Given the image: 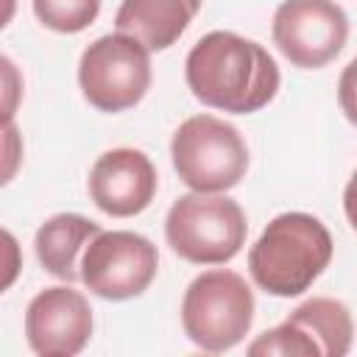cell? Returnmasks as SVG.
I'll return each instance as SVG.
<instances>
[{"label":"cell","instance_id":"cell-1","mask_svg":"<svg viewBox=\"0 0 357 357\" xmlns=\"http://www.w3.org/2000/svg\"><path fill=\"white\" fill-rule=\"evenodd\" d=\"M190 92L220 112L251 114L268 106L279 92V67L254 39L231 31H209L184 61Z\"/></svg>","mask_w":357,"mask_h":357},{"label":"cell","instance_id":"cell-2","mask_svg":"<svg viewBox=\"0 0 357 357\" xmlns=\"http://www.w3.org/2000/svg\"><path fill=\"white\" fill-rule=\"evenodd\" d=\"M329 229L307 212H282L248 251V271L257 287L290 298L312 287L332 259Z\"/></svg>","mask_w":357,"mask_h":357},{"label":"cell","instance_id":"cell-3","mask_svg":"<svg viewBox=\"0 0 357 357\" xmlns=\"http://www.w3.org/2000/svg\"><path fill=\"white\" fill-rule=\"evenodd\" d=\"M245 212L220 192H190L173 201L165 218V237L173 254L192 265H223L245 243Z\"/></svg>","mask_w":357,"mask_h":357},{"label":"cell","instance_id":"cell-4","mask_svg":"<svg viewBox=\"0 0 357 357\" xmlns=\"http://www.w3.org/2000/svg\"><path fill=\"white\" fill-rule=\"evenodd\" d=\"M254 324V293L234 271H204L181 298L184 335L204 351L234 349Z\"/></svg>","mask_w":357,"mask_h":357},{"label":"cell","instance_id":"cell-5","mask_svg":"<svg viewBox=\"0 0 357 357\" xmlns=\"http://www.w3.org/2000/svg\"><path fill=\"white\" fill-rule=\"evenodd\" d=\"M170 156L178 178L192 192H226L248 170L245 139L215 114L187 117L173 134Z\"/></svg>","mask_w":357,"mask_h":357},{"label":"cell","instance_id":"cell-6","mask_svg":"<svg viewBox=\"0 0 357 357\" xmlns=\"http://www.w3.org/2000/svg\"><path fill=\"white\" fill-rule=\"evenodd\" d=\"M151 50L128 33L98 36L78 61V84L84 98L100 112H123L137 106L151 86Z\"/></svg>","mask_w":357,"mask_h":357},{"label":"cell","instance_id":"cell-7","mask_svg":"<svg viewBox=\"0 0 357 357\" xmlns=\"http://www.w3.org/2000/svg\"><path fill=\"white\" fill-rule=\"evenodd\" d=\"M354 324L343 301L315 296L298 304L279 326L262 332L248 354H282V357H343L351 349Z\"/></svg>","mask_w":357,"mask_h":357},{"label":"cell","instance_id":"cell-8","mask_svg":"<svg viewBox=\"0 0 357 357\" xmlns=\"http://www.w3.org/2000/svg\"><path fill=\"white\" fill-rule=\"evenodd\" d=\"M156 271L159 251L137 231H100L81 257V282L106 301L145 293Z\"/></svg>","mask_w":357,"mask_h":357},{"label":"cell","instance_id":"cell-9","mask_svg":"<svg viewBox=\"0 0 357 357\" xmlns=\"http://www.w3.org/2000/svg\"><path fill=\"white\" fill-rule=\"evenodd\" d=\"M271 33L290 64L318 70L343 50L349 17L335 0H282Z\"/></svg>","mask_w":357,"mask_h":357},{"label":"cell","instance_id":"cell-10","mask_svg":"<svg viewBox=\"0 0 357 357\" xmlns=\"http://www.w3.org/2000/svg\"><path fill=\"white\" fill-rule=\"evenodd\" d=\"M25 337L39 357H73L92 337V307L73 287H45L25 310Z\"/></svg>","mask_w":357,"mask_h":357},{"label":"cell","instance_id":"cell-11","mask_svg":"<svg viewBox=\"0 0 357 357\" xmlns=\"http://www.w3.org/2000/svg\"><path fill=\"white\" fill-rule=\"evenodd\" d=\"M156 167L137 148H112L89 170V198L112 218H131L151 206L156 195Z\"/></svg>","mask_w":357,"mask_h":357},{"label":"cell","instance_id":"cell-12","mask_svg":"<svg viewBox=\"0 0 357 357\" xmlns=\"http://www.w3.org/2000/svg\"><path fill=\"white\" fill-rule=\"evenodd\" d=\"M201 0H123L114 14V28L139 39L148 50H167L181 39Z\"/></svg>","mask_w":357,"mask_h":357},{"label":"cell","instance_id":"cell-13","mask_svg":"<svg viewBox=\"0 0 357 357\" xmlns=\"http://www.w3.org/2000/svg\"><path fill=\"white\" fill-rule=\"evenodd\" d=\"M100 231L103 229L84 215H75V212L53 215L36 231V240H33L36 259L50 276L64 279V282H78L81 257Z\"/></svg>","mask_w":357,"mask_h":357},{"label":"cell","instance_id":"cell-14","mask_svg":"<svg viewBox=\"0 0 357 357\" xmlns=\"http://www.w3.org/2000/svg\"><path fill=\"white\" fill-rule=\"evenodd\" d=\"M36 20L56 33H78L89 28L100 11V0H31Z\"/></svg>","mask_w":357,"mask_h":357},{"label":"cell","instance_id":"cell-15","mask_svg":"<svg viewBox=\"0 0 357 357\" xmlns=\"http://www.w3.org/2000/svg\"><path fill=\"white\" fill-rule=\"evenodd\" d=\"M337 103L349 123L357 126V56L343 67L337 81Z\"/></svg>","mask_w":357,"mask_h":357},{"label":"cell","instance_id":"cell-16","mask_svg":"<svg viewBox=\"0 0 357 357\" xmlns=\"http://www.w3.org/2000/svg\"><path fill=\"white\" fill-rule=\"evenodd\" d=\"M343 212H346L351 229L357 231V170L351 173L349 184H346V190H343Z\"/></svg>","mask_w":357,"mask_h":357}]
</instances>
